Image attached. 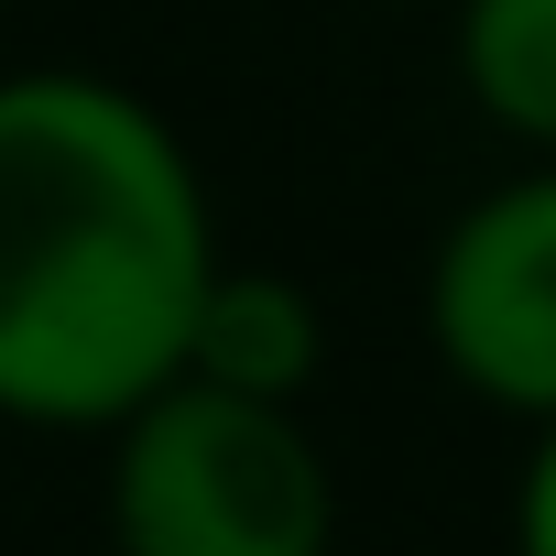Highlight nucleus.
Instances as JSON below:
<instances>
[{"label":"nucleus","mask_w":556,"mask_h":556,"mask_svg":"<svg viewBox=\"0 0 556 556\" xmlns=\"http://www.w3.org/2000/svg\"><path fill=\"white\" fill-rule=\"evenodd\" d=\"M328 361V317L295 273H251V262H218L207 295H197V328H186V382H218V393H262V404H306Z\"/></svg>","instance_id":"obj_4"},{"label":"nucleus","mask_w":556,"mask_h":556,"mask_svg":"<svg viewBox=\"0 0 556 556\" xmlns=\"http://www.w3.org/2000/svg\"><path fill=\"white\" fill-rule=\"evenodd\" d=\"M0 12H12V0H0Z\"/></svg>","instance_id":"obj_7"},{"label":"nucleus","mask_w":556,"mask_h":556,"mask_svg":"<svg viewBox=\"0 0 556 556\" xmlns=\"http://www.w3.org/2000/svg\"><path fill=\"white\" fill-rule=\"evenodd\" d=\"M426 339H437V371L469 404L523 415V426L556 415V153L480 186L437 229Z\"/></svg>","instance_id":"obj_3"},{"label":"nucleus","mask_w":556,"mask_h":556,"mask_svg":"<svg viewBox=\"0 0 556 556\" xmlns=\"http://www.w3.org/2000/svg\"><path fill=\"white\" fill-rule=\"evenodd\" d=\"M186 131L88 66L0 77V426L110 437L186 371L218 273Z\"/></svg>","instance_id":"obj_1"},{"label":"nucleus","mask_w":556,"mask_h":556,"mask_svg":"<svg viewBox=\"0 0 556 556\" xmlns=\"http://www.w3.org/2000/svg\"><path fill=\"white\" fill-rule=\"evenodd\" d=\"M458 88L502 142L556 153V0H458Z\"/></svg>","instance_id":"obj_5"},{"label":"nucleus","mask_w":556,"mask_h":556,"mask_svg":"<svg viewBox=\"0 0 556 556\" xmlns=\"http://www.w3.org/2000/svg\"><path fill=\"white\" fill-rule=\"evenodd\" d=\"M110 545L121 556H328L339 480L306 404L164 382L110 426Z\"/></svg>","instance_id":"obj_2"},{"label":"nucleus","mask_w":556,"mask_h":556,"mask_svg":"<svg viewBox=\"0 0 556 556\" xmlns=\"http://www.w3.org/2000/svg\"><path fill=\"white\" fill-rule=\"evenodd\" d=\"M513 556H556V415L534 426L523 480H513Z\"/></svg>","instance_id":"obj_6"}]
</instances>
